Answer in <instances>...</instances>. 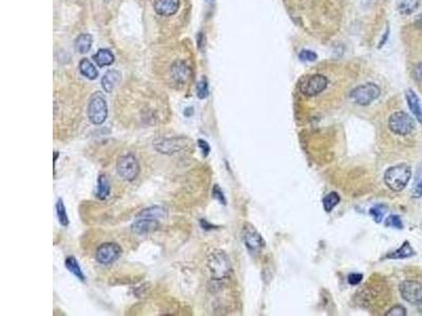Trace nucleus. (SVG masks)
I'll return each mask as SVG.
<instances>
[{
  "mask_svg": "<svg viewBox=\"0 0 422 316\" xmlns=\"http://www.w3.org/2000/svg\"><path fill=\"white\" fill-rule=\"evenodd\" d=\"M411 177V167L406 163H400V165L388 168L384 173L383 180L388 189L394 192H400L407 186Z\"/></svg>",
  "mask_w": 422,
  "mask_h": 316,
  "instance_id": "nucleus-1",
  "label": "nucleus"
},
{
  "mask_svg": "<svg viewBox=\"0 0 422 316\" xmlns=\"http://www.w3.org/2000/svg\"><path fill=\"white\" fill-rule=\"evenodd\" d=\"M207 267L212 279L223 281L227 278L231 272V263L228 255L222 250H216L209 254L207 259Z\"/></svg>",
  "mask_w": 422,
  "mask_h": 316,
  "instance_id": "nucleus-2",
  "label": "nucleus"
},
{
  "mask_svg": "<svg viewBox=\"0 0 422 316\" xmlns=\"http://www.w3.org/2000/svg\"><path fill=\"white\" fill-rule=\"evenodd\" d=\"M89 120L95 126H101L108 117V106L105 96L101 92H96L91 97L88 106Z\"/></svg>",
  "mask_w": 422,
  "mask_h": 316,
  "instance_id": "nucleus-3",
  "label": "nucleus"
},
{
  "mask_svg": "<svg viewBox=\"0 0 422 316\" xmlns=\"http://www.w3.org/2000/svg\"><path fill=\"white\" fill-rule=\"evenodd\" d=\"M381 94V90L376 83L369 82L354 88L351 92V99L359 106H369Z\"/></svg>",
  "mask_w": 422,
  "mask_h": 316,
  "instance_id": "nucleus-4",
  "label": "nucleus"
},
{
  "mask_svg": "<svg viewBox=\"0 0 422 316\" xmlns=\"http://www.w3.org/2000/svg\"><path fill=\"white\" fill-rule=\"evenodd\" d=\"M116 171L124 180H134L140 172L137 158L130 153L119 156L118 162H116Z\"/></svg>",
  "mask_w": 422,
  "mask_h": 316,
  "instance_id": "nucleus-5",
  "label": "nucleus"
},
{
  "mask_svg": "<svg viewBox=\"0 0 422 316\" xmlns=\"http://www.w3.org/2000/svg\"><path fill=\"white\" fill-rule=\"evenodd\" d=\"M388 127L396 135L406 136L415 130V121L405 112H395L388 118Z\"/></svg>",
  "mask_w": 422,
  "mask_h": 316,
  "instance_id": "nucleus-6",
  "label": "nucleus"
},
{
  "mask_svg": "<svg viewBox=\"0 0 422 316\" xmlns=\"http://www.w3.org/2000/svg\"><path fill=\"white\" fill-rule=\"evenodd\" d=\"M328 80L325 76L321 74H316L308 76L300 83V91L306 96L313 97L319 95L324 90L327 88Z\"/></svg>",
  "mask_w": 422,
  "mask_h": 316,
  "instance_id": "nucleus-7",
  "label": "nucleus"
},
{
  "mask_svg": "<svg viewBox=\"0 0 422 316\" xmlns=\"http://www.w3.org/2000/svg\"><path fill=\"white\" fill-rule=\"evenodd\" d=\"M188 139L185 137H170V138H158L154 142V148L163 154L172 155L182 150H184L187 145Z\"/></svg>",
  "mask_w": 422,
  "mask_h": 316,
  "instance_id": "nucleus-8",
  "label": "nucleus"
},
{
  "mask_svg": "<svg viewBox=\"0 0 422 316\" xmlns=\"http://www.w3.org/2000/svg\"><path fill=\"white\" fill-rule=\"evenodd\" d=\"M243 240L252 253H259L265 247V241L261 234L250 223H245L243 228Z\"/></svg>",
  "mask_w": 422,
  "mask_h": 316,
  "instance_id": "nucleus-9",
  "label": "nucleus"
},
{
  "mask_svg": "<svg viewBox=\"0 0 422 316\" xmlns=\"http://www.w3.org/2000/svg\"><path fill=\"white\" fill-rule=\"evenodd\" d=\"M399 291L401 297L413 305L422 302V284L416 281H405L400 284Z\"/></svg>",
  "mask_w": 422,
  "mask_h": 316,
  "instance_id": "nucleus-10",
  "label": "nucleus"
},
{
  "mask_svg": "<svg viewBox=\"0 0 422 316\" xmlns=\"http://www.w3.org/2000/svg\"><path fill=\"white\" fill-rule=\"evenodd\" d=\"M121 248L114 242H107L103 244L96 250L95 258L101 265L112 264L121 255Z\"/></svg>",
  "mask_w": 422,
  "mask_h": 316,
  "instance_id": "nucleus-11",
  "label": "nucleus"
},
{
  "mask_svg": "<svg viewBox=\"0 0 422 316\" xmlns=\"http://www.w3.org/2000/svg\"><path fill=\"white\" fill-rule=\"evenodd\" d=\"M137 220L132 223L131 229L133 233L137 235H147L151 232H154L160 227V222L156 220H151L147 217H136Z\"/></svg>",
  "mask_w": 422,
  "mask_h": 316,
  "instance_id": "nucleus-12",
  "label": "nucleus"
},
{
  "mask_svg": "<svg viewBox=\"0 0 422 316\" xmlns=\"http://www.w3.org/2000/svg\"><path fill=\"white\" fill-rule=\"evenodd\" d=\"M190 76L191 71L184 62H175L171 66V78L175 84L183 86L188 81Z\"/></svg>",
  "mask_w": 422,
  "mask_h": 316,
  "instance_id": "nucleus-13",
  "label": "nucleus"
},
{
  "mask_svg": "<svg viewBox=\"0 0 422 316\" xmlns=\"http://www.w3.org/2000/svg\"><path fill=\"white\" fill-rule=\"evenodd\" d=\"M153 8L158 15L172 16L180 8V0H154Z\"/></svg>",
  "mask_w": 422,
  "mask_h": 316,
  "instance_id": "nucleus-14",
  "label": "nucleus"
},
{
  "mask_svg": "<svg viewBox=\"0 0 422 316\" xmlns=\"http://www.w3.org/2000/svg\"><path fill=\"white\" fill-rule=\"evenodd\" d=\"M121 81V74L118 71H108L101 79V87L105 92L111 93Z\"/></svg>",
  "mask_w": 422,
  "mask_h": 316,
  "instance_id": "nucleus-15",
  "label": "nucleus"
},
{
  "mask_svg": "<svg viewBox=\"0 0 422 316\" xmlns=\"http://www.w3.org/2000/svg\"><path fill=\"white\" fill-rule=\"evenodd\" d=\"M405 98L407 101V105L409 110L412 111V113L414 114V116L416 117L419 123H422V110L420 107V101L418 96L416 95V93L414 92L413 90L408 89L405 92Z\"/></svg>",
  "mask_w": 422,
  "mask_h": 316,
  "instance_id": "nucleus-16",
  "label": "nucleus"
},
{
  "mask_svg": "<svg viewBox=\"0 0 422 316\" xmlns=\"http://www.w3.org/2000/svg\"><path fill=\"white\" fill-rule=\"evenodd\" d=\"M416 253L414 251V249L412 248L411 244L407 240H405L403 242L402 246L398 249V250H396L394 252L389 253L387 258L389 259H405V258H409L414 256Z\"/></svg>",
  "mask_w": 422,
  "mask_h": 316,
  "instance_id": "nucleus-17",
  "label": "nucleus"
},
{
  "mask_svg": "<svg viewBox=\"0 0 422 316\" xmlns=\"http://www.w3.org/2000/svg\"><path fill=\"white\" fill-rule=\"evenodd\" d=\"M167 216V211L165 210L162 206H149V208L144 209L139 212V213L136 215V217H147V218H151V220H163Z\"/></svg>",
  "mask_w": 422,
  "mask_h": 316,
  "instance_id": "nucleus-18",
  "label": "nucleus"
},
{
  "mask_svg": "<svg viewBox=\"0 0 422 316\" xmlns=\"http://www.w3.org/2000/svg\"><path fill=\"white\" fill-rule=\"evenodd\" d=\"M110 191H111V187H110V182L105 174H101L97 178V190H96V196L99 199L103 200L106 199L110 195Z\"/></svg>",
  "mask_w": 422,
  "mask_h": 316,
  "instance_id": "nucleus-19",
  "label": "nucleus"
},
{
  "mask_svg": "<svg viewBox=\"0 0 422 316\" xmlns=\"http://www.w3.org/2000/svg\"><path fill=\"white\" fill-rule=\"evenodd\" d=\"M93 59L97 63V65L101 66V68H103V66L111 65L113 63L114 55L110 50H107V48H101V50H100L93 56Z\"/></svg>",
  "mask_w": 422,
  "mask_h": 316,
  "instance_id": "nucleus-20",
  "label": "nucleus"
},
{
  "mask_svg": "<svg viewBox=\"0 0 422 316\" xmlns=\"http://www.w3.org/2000/svg\"><path fill=\"white\" fill-rule=\"evenodd\" d=\"M79 71H81L84 77L91 79V80L96 79L97 76H99V71L95 68V65L87 58L81 60V63H79Z\"/></svg>",
  "mask_w": 422,
  "mask_h": 316,
  "instance_id": "nucleus-21",
  "label": "nucleus"
},
{
  "mask_svg": "<svg viewBox=\"0 0 422 316\" xmlns=\"http://www.w3.org/2000/svg\"><path fill=\"white\" fill-rule=\"evenodd\" d=\"M92 42L93 38L90 34H81L75 40V48L81 54H84L90 51Z\"/></svg>",
  "mask_w": 422,
  "mask_h": 316,
  "instance_id": "nucleus-22",
  "label": "nucleus"
},
{
  "mask_svg": "<svg viewBox=\"0 0 422 316\" xmlns=\"http://www.w3.org/2000/svg\"><path fill=\"white\" fill-rule=\"evenodd\" d=\"M65 265H66V268L68 269L76 278H78L79 281L84 282L85 277H84V273L82 271L81 266H79V264L77 263V259L75 257H73V256L67 257L66 261H65Z\"/></svg>",
  "mask_w": 422,
  "mask_h": 316,
  "instance_id": "nucleus-23",
  "label": "nucleus"
},
{
  "mask_svg": "<svg viewBox=\"0 0 422 316\" xmlns=\"http://www.w3.org/2000/svg\"><path fill=\"white\" fill-rule=\"evenodd\" d=\"M419 5V0H398L397 9L402 15L412 14Z\"/></svg>",
  "mask_w": 422,
  "mask_h": 316,
  "instance_id": "nucleus-24",
  "label": "nucleus"
},
{
  "mask_svg": "<svg viewBox=\"0 0 422 316\" xmlns=\"http://www.w3.org/2000/svg\"><path fill=\"white\" fill-rule=\"evenodd\" d=\"M340 196L337 192H330L323 198V208L327 213L332 212L340 204Z\"/></svg>",
  "mask_w": 422,
  "mask_h": 316,
  "instance_id": "nucleus-25",
  "label": "nucleus"
},
{
  "mask_svg": "<svg viewBox=\"0 0 422 316\" xmlns=\"http://www.w3.org/2000/svg\"><path fill=\"white\" fill-rule=\"evenodd\" d=\"M56 212H57V217H58V221H59V223L62 224L63 227H68V226H69V223H70V221H69L68 214H67L65 204H64V202H63V199H62V198H59V199L57 200V204H56Z\"/></svg>",
  "mask_w": 422,
  "mask_h": 316,
  "instance_id": "nucleus-26",
  "label": "nucleus"
},
{
  "mask_svg": "<svg viewBox=\"0 0 422 316\" xmlns=\"http://www.w3.org/2000/svg\"><path fill=\"white\" fill-rule=\"evenodd\" d=\"M412 194L415 198H420L422 196V165L418 168L417 173H416Z\"/></svg>",
  "mask_w": 422,
  "mask_h": 316,
  "instance_id": "nucleus-27",
  "label": "nucleus"
},
{
  "mask_svg": "<svg viewBox=\"0 0 422 316\" xmlns=\"http://www.w3.org/2000/svg\"><path fill=\"white\" fill-rule=\"evenodd\" d=\"M384 226L388 228H395V229L401 230L403 229V222L398 215H390L385 220Z\"/></svg>",
  "mask_w": 422,
  "mask_h": 316,
  "instance_id": "nucleus-28",
  "label": "nucleus"
},
{
  "mask_svg": "<svg viewBox=\"0 0 422 316\" xmlns=\"http://www.w3.org/2000/svg\"><path fill=\"white\" fill-rule=\"evenodd\" d=\"M384 213H385L384 206H382V205H380L372 206V208L370 210V214H371V216L372 218H374V221H375L377 223H380V222L382 221L383 217H384Z\"/></svg>",
  "mask_w": 422,
  "mask_h": 316,
  "instance_id": "nucleus-29",
  "label": "nucleus"
},
{
  "mask_svg": "<svg viewBox=\"0 0 422 316\" xmlns=\"http://www.w3.org/2000/svg\"><path fill=\"white\" fill-rule=\"evenodd\" d=\"M197 93H198L199 98H201V99H204L208 95H209V89H208V82H207L206 78H203L198 83Z\"/></svg>",
  "mask_w": 422,
  "mask_h": 316,
  "instance_id": "nucleus-30",
  "label": "nucleus"
},
{
  "mask_svg": "<svg viewBox=\"0 0 422 316\" xmlns=\"http://www.w3.org/2000/svg\"><path fill=\"white\" fill-rule=\"evenodd\" d=\"M387 316H405L406 315V310L405 307H402L400 305H397L391 307L388 313H385Z\"/></svg>",
  "mask_w": 422,
  "mask_h": 316,
  "instance_id": "nucleus-31",
  "label": "nucleus"
},
{
  "mask_svg": "<svg viewBox=\"0 0 422 316\" xmlns=\"http://www.w3.org/2000/svg\"><path fill=\"white\" fill-rule=\"evenodd\" d=\"M299 57H300V59L303 60V62H310L311 63V62H315V60H317L318 55L315 52L310 51V50H303L301 53L299 54Z\"/></svg>",
  "mask_w": 422,
  "mask_h": 316,
  "instance_id": "nucleus-32",
  "label": "nucleus"
},
{
  "mask_svg": "<svg viewBox=\"0 0 422 316\" xmlns=\"http://www.w3.org/2000/svg\"><path fill=\"white\" fill-rule=\"evenodd\" d=\"M212 196H213V198L217 199L219 203H221L222 205H226V197L224 195L222 189L218 185H216L215 187H213V189H212Z\"/></svg>",
  "mask_w": 422,
  "mask_h": 316,
  "instance_id": "nucleus-33",
  "label": "nucleus"
},
{
  "mask_svg": "<svg viewBox=\"0 0 422 316\" xmlns=\"http://www.w3.org/2000/svg\"><path fill=\"white\" fill-rule=\"evenodd\" d=\"M362 278L363 275L361 274V273H351V274L348 275L347 282L352 285H357L361 283V281H362Z\"/></svg>",
  "mask_w": 422,
  "mask_h": 316,
  "instance_id": "nucleus-34",
  "label": "nucleus"
},
{
  "mask_svg": "<svg viewBox=\"0 0 422 316\" xmlns=\"http://www.w3.org/2000/svg\"><path fill=\"white\" fill-rule=\"evenodd\" d=\"M198 144H199V147L201 148L202 154H203L204 157H207L208 155H209V153H210L209 143H208L206 141H204V139H199Z\"/></svg>",
  "mask_w": 422,
  "mask_h": 316,
  "instance_id": "nucleus-35",
  "label": "nucleus"
},
{
  "mask_svg": "<svg viewBox=\"0 0 422 316\" xmlns=\"http://www.w3.org/2000/svg\"><path fill=\"white\" fill-rule=\"evenodd\" d=\"M413 75L416 80L422 82V63L415 66L413 70Z\"/></svg>",
  "mask_w": 422,
  "mask_h": 316,
  "instance_id": "nucleus-36",
  "label": "nucleus"
},
{
  "mask_svg": "<svg viewBox=\"0 0 422 316\" xmlns=\"http://www.w3.org/2000/svg\"><path fill=\"white\" fill-rule=\"evenodd\" d=\"M201 226H202V228H203L204 230H212V229H216L217 228L215 226H212V224H210L209 222H208L205 220H201Z\"/></svg>",
  "mask_w": 422,
  "mask_h": 316,
  "instance_id": "nucleus-37",
  "label": "nucleus"
}]
</instances>
